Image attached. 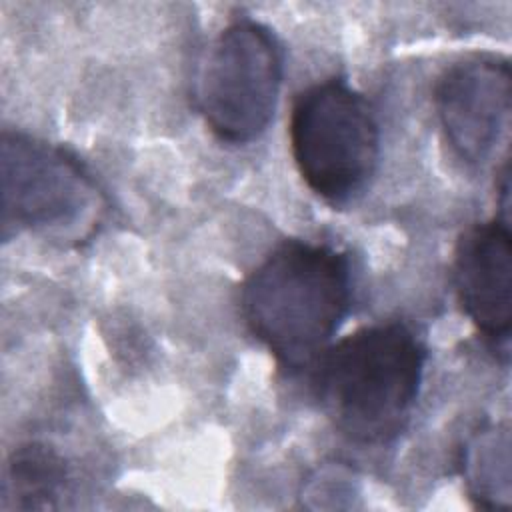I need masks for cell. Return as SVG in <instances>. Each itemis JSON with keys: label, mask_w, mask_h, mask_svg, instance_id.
Returning a JSON list of instances; mask_svg holds the SVG:
<instances>
[{"label": "cell", "mask_w": 512, "mask_h": 512, "mask_svg": "<svg viewBox=\"0 0 512 512\" xmlns=\"http://www.w3.org/2000/svg\"><path fill=\"white\" fill-rule=\"evenodd\" d=\"M68 468L64 458L46 444L18 446L8 460L6 498L18 510L56 508L66 492Z\"/></svg>", "instance_id": "ba28073f"}, {"label": "cell", "mask_w": 512, "mask_h": 512, "mask_svg": "<svg viewBox=\"0 0 512 512\" xmlns=\"http://www.w3.org/2000/svg\"><path fill=\"white\" fill-rule=\"evenodd\" d=\"M464 478L470 498L480 508H508L510 502V434L506 426L480 430L464 452Z\"/></svg>", "instance_id": "9c48e42d"}, {"label": "cell", "mask_w": 512, "mask_h": 512, "mask_svg": "<svg viewBox=\"0 0 512 512\" xmlns=\"http://www.w3.org/2000/svg\"><path fill=\"white\" fill-rule=\"evenodd\" d=\"M512 76L502 56L476 54L448 66L434 88V106L450 148L468 164H484L510 122Z\"/></svg>", "instance_id": "8992f818"}, {"label": "cell", "mask_w": 512, "mask_h": 512, "mask_svg": "<svg viewBox=\"0 0 512 512\" xmlns=\"http://www.w3.org/2000/svg\"><path fill=\"white\" fill-rule=\"evenodd\" d=\"M290 148L306 186L330 204H346L378 164L380 130L370 102L340 78L306 88L292 106Z\"/></svg>", "instance_id": "277c9868"}, {"label": "cell", "mask_w": 512, "mask_h": 512, "mask_svg": "<svg viewBox=\"0 0 512 512\" xmlns=\"http://www.w3.org/2000/svg\"><path fill=\"white\" fill-rule=\"evenodd\" d=\"M454 286L464 314L506 354L512 328V236L508 216L466 230L456 246Z\"/></svg>", "instance_id": "52a82bcc"}, {"label": "cell", "mask_w": 512, "mask_h": 512, "mask_svg": "<svg viewBox=\"0 0 512 512\" xmlns=\"http://www.w3.org/2000/svg\"><path fill=\"white\" fill-rule=\"evenodd\" d=\"M350 304L348 256L304 240L280 242L248 274L240 296L248 330L288 372L318 362Z\"/></svg>", "instance_id": "6da1fadb"}, {"label": "cell", "mask_w": 512, "mask_h": 512, "mask_svg": "<svg viewBox=\"0 0 512 512\" xmlns=\"http://www.w3.org/2000/svg\"><path fill=\"white\" fill-rule=\"evenodd\" d=\"M320 408L352 442L396 438L416 404L426 348L404 322H382L342 338L314 364Z\"/></svg>", "instance_id": "7a4b0ae2"}, {"label": "cell", "mask_w": 512, "mask_h": 512, "mask_svg": "<svg viewBox=\"0 0 512 512\" xmlns=\"http://www.w3.org/2000/svg\"><path fill=\"white\" fill-rule=\"evenodd\" d=\"M0 182L4 240L28 230L60 246H82L108 210L106 196L74 154L28 134H2Z\"/></svg>", "instance_id": "3957f363"}, {"label": "cell", "mask_w": 512, "mask_h": 512, "mask_svg": "<svg viewBox=\"0 0 512 512\" xmlns=\"http://www.w3.org/2000/svg\"><path fill=\"white\" fill-rule=\"evenodd\" d=\"M282 48L260 22L236 20L210 44L196 84V104L214 136L228 144L260 138L282 86Z\"/></svg>", "instance_id": "5b68a950"}]
</instances>
